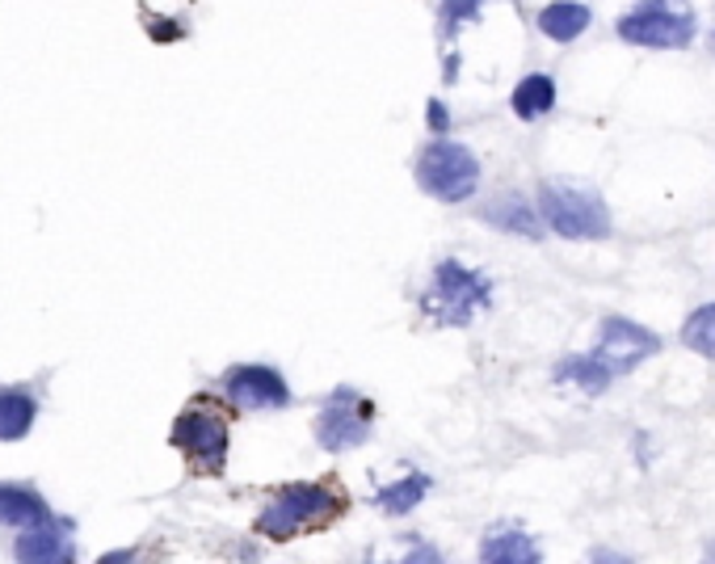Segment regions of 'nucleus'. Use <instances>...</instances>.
<instances>
[{
  "label": "nucleus",
  "instance_id": "obj_1",
  "mask_svg": "<svg viewBox=\"0 0 715 564\" xmlns=\"http://www.w3.org/2000/svg\"><path fill=\"white\" fill-rule=\"evenodd\" d=\"M657 350H660V338L653 329H644L636 320L610 317L603 320V329H598V346H594L589 354L565 358V362L556 367V379H560V383H577V388L598 396L619 376L636 371L644 358H653Z\"/></svg>",
  "mask_w": 715,
  "mask_h": 564
},
{
  "label": "nucleus",
  "instance_id": "obj_2",
  "mask_svg": "<svg viewBox=\"0 0 715 564\" xmlns=\"http://www.w3.org/2000/svg\"><path fill=\"white\" fill-rule=\"evenodd\" d=\"M489 303H492V282L484 279L480 270H468L463 262H454V257H447V262L433 270L430 291L421 295L425 317L438 320V324H454V329L471 324Z\"/></svg>",
  "mask_w": 715,
  "mask_h": 564
},
{
  "label": "nucleus",
  "instance_id": "obj_3",
  "mask_svg": "<svg viewBox=\"0 0 715 564\" xmlns=\"http://www.w3.org/2000/svg\"><path fill=\"white\" fill-rule=\"evenodd\" d=\"M345 497L333 493L329 485H286L270 506L257 514V531L265 539L283 544L291 535H300L303 527H321L329 518H337Z\"/></svg>",
  "mask_w": 715,
  "mask_h": 564
},
{
  "label": "nucleus",
  "instance_id": "obj_4",
  "mask_svg": "<svg viewBox=\"0 0 715 564\" xmlns=\"http://www.w3.org/2000/svg\"><path fill=\"white\" fill-rule=\"evenodd\" d=\"M417 182L442 203H468L480 186V161H476V152L454 144V139H433L430 148L417 156Z\"/></svg>",
  "mask_w": 715,
  "mask_h": 564
},
{
  "label": "nucleus",
  "instance_id": "obj_5",
  "mask_svg": "<svg viewBox=\"0 0 715 564\" xmlns=\"http://www.w3.org/2000/svg\"><path fill=\"white\" fill-rule=\"evenodd\" d=\"M539 211H543V224L565 241H603L610 232V211L594 189L543 186Z\"/></svg>",
  "mask_w": 715,
  "mask_h": 564
},
{
  "label": "nucleus",
  "instance_id": "obj_6",
  "mask_svg": "<svg viewBox=\"0 0 715 564\" xmlns=\"http://www.w3.org/2000/svg\"><path fill=\"white\" fill-rule=\"evenodd\" d=\"M619 38L631 47H690L695 38V13L682 0H644L640 9L623 13L619 18Z\"/></svg>",
  "mask_w": 715,
  "mask_h": 564
},
{
  "label": "nucleus",
  "instance_id": "obj_7",
  "mask_svg": "<svg viewBox=\"0 0 715 564\" xmlns=\"http://www.w3.org/2000/svg\"><path fill=\"white\" fill-rule=\"evenodd\" d=\"M371 426H375V409L354 388H337L316 417V443L324 451H354L371 438Z\"/></svg>",
  "mask_w": 715,
  "mask_h": 564
},
{
  "label": "nucleus",
  "instance_id": "obj_8",
  "mask_svg": "<svg viewBox=\"0 0 715 564\" xmlns=\"http://www.w3.org/2000/svg\"><path fill=\"white\" fill-rule=\"evenodd\" d=\"M169 443L177 451H186L194 464H203L207 471H219L227 459V426L215 414L203 409H186V414L173 421Z\"/></svg>",
  "mask_w": 715,
  "mask_h": 564
},
{
  "label": "nucleus",
  "instance_id": "obj_9",
  "mask_svg": "<svg viewBox=\"0 0 715 564\" xmlns=\"http://www.w3.org/2000/svg\"><path fill=\"white\" fill-rule=\"evenodd\" d=\"M224 396L236 409H248V414L291 405V388H286V379L274 367H232L224 376Z\"/></svg>",
  "mask_w": 715,
  "mask_h": 564
},
{
  "label": "nucleus",
  "instance_id": "obj_10",
  "mask_svg": "<svg viewBox=\"0 0 715 564\" xmlns=\"http://www.w3.org/2000/svg\"><path fill=\"white\" fill-rule=\"evenodd\" d=\"M480 220L492 224L497 232L522 236V241H539L543 236V211L530 203L527 194H497L480 207Z\"/></svg>",
  "mask_w": 715,
  "mask_h": 564
},
{
  "label": "nucleus",
  "instance_id": "obj_11",
  "mask_svg": "<svg viewBox=\"0 0 715 564\" xmlns=\"http://www.w3.org/2000/svg\"><path fill=\"white\" fill-rule=\"evenodd\" d=\"M13 556L26 564H68L76 556L72 539H68V523H42V527H26L13 544Z\"/></svg>",
  "mask_w": 715,
  "mask_h": 564
},
{
  "label": "nucleus",
  "instance_id": "obj_12",
  "mask_svg": "<svg viewBox=\"0 0 715 564\" xmlns=\"http://www.w3.org/2000/svg\"><path fill=\"white\" fill-rule=\"evenodd\" d=\"M51 523V509L38 497L35 489H21V485H0V527H42Z\"/></svg>",
  "mask_w": 715,
  "mask_h": 564
},
{
  "label": "nucleus",
  "instance_id": "obj_13",
  "mask_svg": "<svg viewBox=\"0 0 715 564\" xmlns=\"http://www.w3.org/2000/svg\"><path fill=\"white\" fill-rule=\"evenodd\" d=\"M38 400L30 388H0V443H21L35 430Z\"/></svg>",
  "mask_w": 715,
  "mask_h": 564
},
{
  "label": "nucleus",
  "instance_id": "obj_14",
  "mask_svg": "<svg viewBox=\"0 0 715 564\" xmlns=\"http://www.w3.org/2000/svg\"><path fill=\"white\" fill-rule=\"evenodd\" d=\"M589 4L581 0H551L539 9V30H543L551 42H572L577 35H585V26H589Z\"/></svg>",
  "mask_w": 715,
  "mask_h": 564
},
{
  "label": "nucleus",
  "instance_id": "obj_15",
  "mask_svg": "<svg viewBox=\"0 0 715 564\" xmlns=\"http://www.w3.org/2000/svg\"><path fill=\"white\" fill-rule=\"evenodd\" d=\"M509 106H513L518 118H527V123L543 118V114L556 110V80H551L547 72L522 76V80H518V89L509 94Z\"/></svg>",
  "mask_w": 715,
  "mask_h": 564
},
{
  "label": "nucleus",
  "instance_id": "obj_16",
  "mask_svg": "<svg viewBox=\"0 0 715 564\" xmlns=\"http://www.w3.org/2000/svg\"><path fill=\"white\" fill-rule=\"evenodd\" d=\"M480 561L484 564H539L543 561V552L535 547V539L530 535H522V531H492L489 539H484V547H480Z\"/></svg>",
  "mask_w": 715,
  "mask_h": 564
},
{
  "label": "nucleus",
  "instance_id": "obj_17",
  "mask_svg": "<svg viewBox=\"0 0 715 564\" xmlns=\"http://www.w3.org/2000/svg\"><path fill=\"white\" fill-rule=\"evenodd\" d=\"M430 489H433V480L425 476V471H409L404 480H395V485H383V489L375 493V506L383 509V514L400 518V514H409V509L421 506Z\"/></svg>",
  "mask_w": 715,
  "mask_h": 564
},
{
  "label": "nucleus",
  "instance_id": "obj_18",
  "mask_svg": "<svg viewBox=\"0 0 715 564\" xmlns=\"http://www.w3.org/2000/svg\"><path fill=\"white\" fill-rule=\"evenodd\" d=\"M682 341L703 358H715V303H703L682 324Z\"/></svg>",
  "mask_w": 715,
  "mask_h": 564
},
{
  "label": "nucleus",
  "instance_id": "obj_19",
  "mask_svg": "<svg viewBox=\"0 0 715 564\" xmlns=\"http://www.w3.org/2000/svg\"><path fill=\"white\" fill-rule=\"evenodd\" d=\"M484 0H442V38H454L463 21H476Z\"/></svg>",
  "mask_w": 715,
  "mask_h": 564
},
{
  "label": "nucleus",
  "instance_id": "obj_20",
  "mask_svg": "<svg viewBox=\"0 0 715 564\" xmlns=\"http://www.w3.org/2000/svg\"><path fill=\"white\" fill-rule=\"evenodd\" d=\"M144 26H148V35L156 38V42H177V38H186V30H182V21H169V18H144Z\"/></svg>",
  "mask_w": 715,
  "mask_h": 564
},
{
  "label": "nucleus",
  "instance_id": "obj_21",
  "mask_svg": "<svg viewBox=\"0 0 715 564\" xmlns=\"http://www.w3.org/2000/svg\"><path fill=\"white\" fill-rule=\"evenodd\" d=\"M447 127H451V114H447V106L433 97V101H430V132L433 135H447Z\"/></svg>",
  "mask_w": 715,
  "mask_h": 564
},
{
  "label": "nucleus",
  "instance_id": "obj_22",
  "mask_svg": "<svg viewBox=\"0 0 715 564\" xmlns=\"http://www.w3.org/2000/svg\"><path fill=\"white\" fill-rule=\"evenodd\" d=\"M404 561H409V564H430V561H442V556H438L433 547H417V552H409Z\"/></svg>",
  "mask_w": 715,
  "mask_h": 564
},
{
  "label": "nucleus",
  "instance_id": "obj_23",
  "mask_svg": "<svg viewBox=\"0 0 715 564\" xmlns=\"http://www.w3.org/2000/svg\"><path fill=\"white\" fill-rule=\"evenodd\" d=\"M118 561H135V552H110V556H106V564H118Z\"/></svg>",
  "mask_w": 715,
  "mask_h": 564
},
{
  "label": "nucleus",
  "instance_id": "obj_24",
  "mask_svg": "<svg viewBox=\"0 0 715 564\" xmlns=\"http://www.w3.org/2000/svg\"><path fill=\"white\" fill-rule=\"evenodd\" d=\"M703 556H707V561H715V544H707V552H703Z\"/></svg>",
  "mask_w": 715,
  "mask_h": 564
},
{
  "label": "nucleus",
  "instance_id": "obj_25",
  "mask_svg": "<svg viewBox=\"0 0 715 564\" xmlns=\"http://www.w3.org/2000/svg\"><path fill=\"white\" fill-rule=\"evenodd\" d=\"M707 47H712V56H715V26H712V38H707Z\"/></svg>",
  "mask_w": 715,
  "mask_h": 564
}]
</instances>
